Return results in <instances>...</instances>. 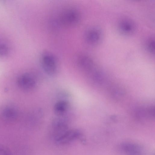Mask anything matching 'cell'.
<instances>
[{
	"label": "cell",
	"instance_id": "obj_11",
	"mask_svg": "<svg viewBox=\"0 0 155 155\" xmlns=\"http://www.w3.org/2000/svg\"><path fill=\"white\" fill-rule=\"evenodd\" d=\"M16 115L15 110L11 107H7L3 109L0 113V117L3 120L6 121L14 120L16 117Z\"/></svg>",
	"mask_w": 155,
	"mask_h": 155
},
{
	"label": "cell",
	"instance_id": "obj_12",
	"mask_svg": "<svg viewBox=\"0 0 155 155\" xmlns=\"http://www.w3.org/2000/svg\"><path fill=\"white\" fill-rule=\"evenodd\" d=\"M147 46L149 51L152 54H154L155 41L154 39H150L147 43Z\"/></svg>",
	"mask_w": 155,
	"mask_h": 155
},
{
	"label": "cell",
	"instance_id": "obj_9",
	"mask_svg": "<svg viewBox=\"0 0 155 155\" xmlns=\"http://www.w3.org/2000/svg\"><path fill=\"white\" fill-rule=\"evenodd\" d=\"M101 35L97 29L92 28L86 33L85 38L87 42L91 45H94L98 44L100 41Z\"/></svg>",
	"mask_w": 155,
	"mask_h": 155
},
{
	"label": "cell",
	"instance_id": "obj_3",
	"mask_svg": "<svg viewBox=\"0 0 155 155\" xmlns=\"http://www.w3.org/2000/svg\"><path fill=\"white\" fill-rule=\"evenodd\" d=\"M77 63L79 67L91 79L98 71L95 68L92 59L85 55H81L78 57Z\"/></svg>",
	"mask_w": 155,
	"mask_h": 155
},
{
	"label": "cell",
	"instance_id": "obj_8",
	"mask_svg": "<svg viewBox=\"0 0 155 155\" xmlns=\"http://www.w3.org/2000/svg\"><path fill=\"white\" fill-rule=\"evenodd\" d=\"M154 107L153 106L143 107L138 109L136 111V116L138 119L144 120L154 118Z\"/></svg>",
	"mask_w": 155,
	"mask_h": 155
},
{
	"label": "cell",
	"instance_id": "obj_14",
	"mask_svg": "<svg viewBox=\"0 0 155 155\" xmlns=\"http://www.w3.org/2000/svg\"><path fill=\"white\" fill-rule=\"evenodd\" d=\"M20 9H21V8H20ZM19 12H20V11H19ZM17 18H18V17H17Z\"/></svg>",
	"mask_w": 155,
	"mask_h": 155
},
{
	"label": "cell",
	"instance_id": "obj_7",
	"mask_svg": "<svg viewBox=\"0 0 155 155\" xmlns=\"http://www.w3.org/2000/svg\"><path fill=\"white\" fill-rule=\"evenodd\" d=\"M18 83L21 89L28 91L35 88L36 85L37 81L33 75L29 73H26L18 78Z\"/></svg>",
	"mask_w": 155,
	"mask_h": 155
},
{
	"label": "cell",
	"instance_id": "obj_4",
	"mask_svg": "<svg viewBox=\"0 0 155 155\" xmlns=\"http://www.w3.org/2000/svg\"><path fill=\"white\" fill-rule=\"evenodd\" d=\"M80 18L78 12L73 9L65 10L62 13L60 17V21L63 25L72 26L77 24Z\"/></svg>",
	"mask_w": 155,
	"mask_h": 155
},
{
	"label": "cell",
	"instance_id": "obj_13",
	"mask_svg": "<svg viewBox=\"0 0 155 155\" xmlns=\"http://www.w3.org/2000/svg\"><path fill=\"white\" fill-rule=\"evenodd\" d=\"M0 155H12V154L6 147L0 145Z\"/></svg>",
	"mask_w": 155,
	"mask_h": 155
},
{
	"label": "cell",
	"instance_id": "obj_1",
	"mask_svg": "<svg viewBox=\"0 0 155 155\" xmlns=\"http://www.w3.org/2000/svg\"><path fill=\"white\" fill-rule=\"evenodd\" d=\"M68 120L58 117L52 120L50 125L51 131L55 141L69 129Z\"/></svg>",
	"mask_w": 155,
	"mask_h": 155
},
{
	"label": "cell",
	"instance_id": "obj_5",
	"mask_svg": "<svg viewBox=\"0 0 155 155\" xmlns=\"http://www.w3.org/2000/svg\"><path fill=\"white\" fill-rule=\"evenodd\" d=\"M84 143L85 139L81 132L77 129H69L55 142L60 145L70 143L76 140Z\"/></svg>",
	"mask_w": 155,
	"mask_h": 155
},
{
	"label": "cell",
	"instance_id": "obj_2",
	"mask_svg": "<svg viewBox=\"0 0 155 155\" xmlns=\"http://www.w3.org/2000/svg\"><path fill=\"white\" fill-rule=\"evenodd\" d=\"M41 63L42 68L46 74L52 76L56 73L58 66L54 56L48 52L43 53L41 55Z\"/></svg>",
	"mask_w": 155,
	"mask_h": 155
},
{
	"label": "cell",
	"instance_id": "obj_10",
	"mask_svg": "<svg viewBox=\"0 0 155 155\" xmlns=\"http://www.w3.org/2000/svg\"><path fill=\"white\" fill-rule=\"evenodd\" d=\"M119 28L122 33L126 35L132 34L135 29V26L133 23L128 19L121 20L119 23Z\"/></svg>",
	"mask_w": 155,
	"mask_h": 155
},
{
	"label": "cell",
	"instance_id": "obj_6",
	"mask_svg": "<svg viewBox=\"0 0 155 155\" xmlns=\"http://www.w3.org/2000/svg\"><path fill=\"white\" fill-rule=\"evenodd\" d=\"M53 110L56 117L69 120L71 113L70 104L67 100L61 99L55 103Z\"/></svg>",
	"mask_w": 155,
	"mask_h": 155
}]
</instances>
